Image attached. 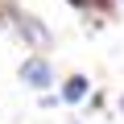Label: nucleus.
<instances>
[{
    "instance_id": "obj_1",
    "label": "nucleus",
    "mask_w": 124,
    "mask_h": 124,
    "mask_svg": "<svg viewBox=\"0 0 124 124\" xmlns=\"http://www.w3.org/2000/svg\"><path fill=\"white\" fill-rule=\"evenodd\" d=\"M4 13L13 17V29L21 33V41H25V46H33V50H46V46L54 41V33L41 25V17H33V13H21V8H13V4H4Z\"/></svg>"
},
{
    "instance_id": "obj_2",
    "label": "nucleus",
    "mask_w": 124,
    "mask_h": 124,
    "mask_svg": "<svg viewBox=\"0 0 124 124\" xmlns=\"http://www.w3.org/2000/svg\"><path fill=\"white\" fill-rule=\"evenodd\" d=\"M21 83L25 87H33V91H50L54 87V62L50 58H41V54H33V58H25L21 62Z\"/></svg>"
},
{
    "instance_id": "obj_3",
    "label": "nucleus",
    "mask_w": 124,
    "mask_h": 124,
    "mask_svg": "<svg viewBox=\"0 0 124 124\" xmlns=\"http://www.w3.org/2000/svg\"><path fill=\"white\" fill-rule=\"evenodd\" d=\"M87 91H91V79L87 75H66V79H62V103H83L87 99Z\"/></svg>"
},
{
    "instance_id": "obj_4",
    "label": "nucleus",
    "mask_w": 124,
    "mask_h": 124,
    "mask_svg": "<svg viewBox=\"0 0 124 124\" xmlns=\"http://www.w3.org/2000/svg\"><path fill=\"white\" fill-rule=\"evenodd\" d=\"M66 4H70V8H79V13H87V8H91V0H66Z\"/></svg>"
},
{
    "instance_id": "obj_5",
    "label": "nucleus",
    "mask_w": 124,
    "mask_h": 124,
    "mask_svg": "<svg viewBox=\"0 0 124 124\" xmlns=\"http://www.w3.org/2000/svg\"><path fill=\"white\" fill-rule=\"evenodd\" d=\"M116 108H120V116H124V91H120V99H116Z\"/></svg>"
},
{
    "instance_id": "obj_6",
    "label": "nucleus",
    "mask_w": 124,
    "mask_h": 124,
    "mask_svg": "<svg viewBox=\"0 0 124 124\" xmlns=\"http://www.w3.org/2000/svg\"><path fill=\"white\" fill-rule=\"evenodd\" d=\"M66 124H79V120H66Z\"/></svg>"
},
{
    "instance_id": "obj_7",
    "label": "nucleus",
    "mask_w": 124,
    "mask_h": 124,
    "mask_svg": "<svg viewBox=\"0 0 124 124\" xmlns=\"http://www.w3.org/2000/svg\"><path fill=\"white\" fill-rule=\"evenodd\" d=\"M120 4H124V0H120Z\"/></svg>"
}]
</instances>
